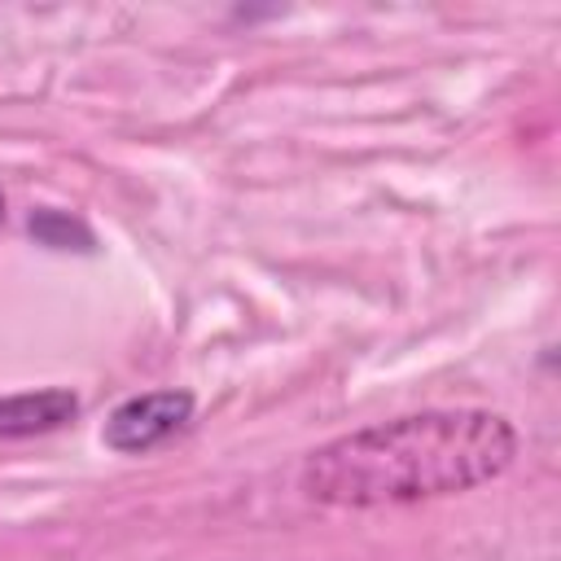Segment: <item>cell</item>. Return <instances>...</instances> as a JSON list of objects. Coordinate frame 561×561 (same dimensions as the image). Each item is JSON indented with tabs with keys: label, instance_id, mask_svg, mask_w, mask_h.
I'll use <instances>...</instances> for the list:
<instances>
[{
	"label": "cell",
	"instance_id": "4",
	"mask_svg": "<svg viewBox=\"0 0 561 561\" xmlns=\"http://www.w3.org/2000/svg\"><path fill=\"white\" fill-rule=\"evenodd\" d=\"M31 232H35L44 245H57V250H70V241H79V250H92V232H88L79 219H66V215H57V210L31 215Z\"/></svg>",
	"mask_w": 561,
	"mask_h": 561
},
{
	"label": "cell",
	"instance_id": "3",
	"mask_svg": "<svg viewBox=\"0 0 561 561\" xmlns=\"http://www.w3.org/2000/svg\"><path fill=\"white\" fill-rule=\"evenodd\" d=\"M75 412H79V399L70 390H61V386L9 394V399H0V438H26V434L57 430Z\"/></svg>",
	"mask_w": 561,
	"mask_h": 561
},
{
	"label": "cell",
	"instance_id": "5",
	"mask_svg": "<svg viewBox=\"0 0 561 561\" xmlns=\"http://www.w3.org/2000/svg\"><path fill=\"white\" fill-rule=\"evenodd\" d=\"M0 219H4V197H0Z\"/></svg>",
	"mask_w": 561,
	"mask_h": 561
},
{
	"label": "cell",
	"instance_id": "2",
	"mask_svg": "<svg viewBox=\"0 0 561 561\" xmlns=\"http://www.w3.org/2000/svg\"><path fill=\"white\" fill-rule=\"evenodd\" d=\"M193 416V394L188 390H153L118 403L105 421V443L114 451H149L175 430H184Z\"/></svg>",
	"mask_w": 561,
	"mask_h": 561
},
{
	"label": "cell",
	"instance_id": "1",
	"mask_svg": "<svg viewBox=\"0 0 561 561\" xmlns=\"http://www.w3.org/2000/svg\"><path fill=\"white\" fill-rule=\"evenodd\" d=\"M513 456L517 434L495 412H416L316 447L302 465V491L337 508L408 504L482 486L500 478Z\"/></svg>",
	"mask_w": 561,
	"mask_h": 561
}]
</instances>
